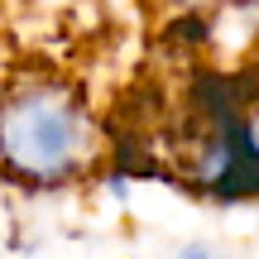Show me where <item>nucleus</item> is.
Masks as SVG:
<instances>
[{
  "label": "nucleus",
  "instance_id": "1",
  "mask_svg": "<svg viewBox=\"0 0 259 259\" xmlns=\"http://www.w3.org/2000/svg\"><path fill=\"white\" fill-rule=\"evenodd\" d=\"M101 120L82 87L63 77H15L0 87V178L19 187H67L101 163Z\"/></svg>",
  "mask_w": 259,
  "mask_h": 259
},
{
  "label": "nucleus",
  "instance_id": "2",
  "mask_svg": "<svg viewBox=\"0 0 259 259\" xmlns=\"http://www.w3.org/2000/svg\"><path fill=\"white\" fill-rule=\"evenodd\" d=\"M178 259H221V254H216V250H202V245H187Z\"/></svg>",
  "mask_w": 259,
  "mask_h": 259
}]
</instances>
